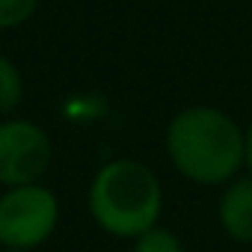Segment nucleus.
I'll list each match as a JSON object with an SVG mask.
<instances>
[{
  "label": "nucleus",
  "mask_w": 252,
  "mask_h": 252,
  "mask_svg": "<svg viewBox=\"0 0 252 252\" xmlns=\"http://www.w3.org/2000/svg\"><path fill=\"white\" fill-rule=\"evenodd\" d=\"M21 98H24L21 71L9 57L0 54V122L12 119V113L21 107Z\"/></svg>",
  "instance_id": "6"
},
{
  "label": "nucleus",
  "mask_w": 252,
  "mask_h": 252,
  "mask_svg": "<svg viewBox=\"0 0 252 252\" xmlns=\"http://www.w3.org/2000/svg\"><path fill=\"white\" fill-rule=\"evenodd\" d=\"M54 146L42 125L30 119H3L0 122V184L27 187L42 184L51 169Z\"/></svg>",
  "instance_id": "4"
},
{
  "label": "nucleus",
  "mask_w": 252,
  "mask_h": 252,
  "mask_svg": "<svg viewBox=\"0 0 252 252\" xmlns=\"http://www.w3.org/2000/svg\"><path fill=\"white\" fill-rule=\"evenodd\" d=\"M217 222L234 243H252V175H240L222 187Z\"/></svg>",
  "instance_id": "5"
},
{
  "label": "nucleus",
  "mask_w": 252,
  "mask_h": 252,
  "mask_svg": "<svg viewBox=\"0 0 252 252\" xmlns=\"http://www.w3.org/2000/svg\"><path fill=\"white\" fill-rule=\"evenodd\" d=\"M131 252H184V243L172 228L155 225L131 243Z\"/></svg>",
  "instance_id": "7"
},
{
  "label": "nucleus",
  "mask_w": 252,
  "mask_h": 252,
  "mask_svg": "<svg viewBox=\"0 0 252 252\" xmlns=\"http://www.w3.org/2000/svg\"><path fill=\"white\" fill-rule=\"evenodd\" d=\"M166 158L181 178L225 187L246 169V131L220 107H184L166 125Z\"/></svg>",
  "instance_id": "1"
},
{
  "label": "nucleus",
  "mask_w": 252,
  "mask_h": 252,
  "mask_svg": "<svg viewBox=\"0 0 252 252\" xmlns=\"http://www.w3.org/2000/svg\"><path fill=\"white\" fill-rule=\"evenodd\" d=\"M92 222L119 240H137L160 225L163 187L152 166L134 158L107 160L89 181L86 193Z\"/></svg>",
  "instance_id": "2"
},
{
  "label": "nucleus",
  "mask_w": 252,
  "mask_h": 252,
  "mask_svg": "<svg viewBox=\"0 0 252 252\" xmlns=\"http://www.w3.org/2000/svg\"><path fill=\"white\" fill-rule=\"evenodd\" d=\"M39 6V0H0V30L24 24Z\"/></svg>",
  "instance_id": "8"
},
{
  "label": "nucleus",
  "mask_w": 252,
  "mask_h": 252,
  "mask_svg": "<svg viewBox=\"0 0 252 252\" xmlns=\"http://www.w3.org/2000/svg\"><path fill=\"white\" fill-rule=\"evenodd\" d=\"M0 252H21V249H0Z\"/></svg>",
  "instance_id": "10"
},
{
  "label": "nucleus",
  "mask_w": 252,
  "mask_h": 252,
  "mask_svg": "<svg viewBox=\"0 0 252 252\" xmlns=\"http://www.w3.org/2000/svg\"><path fill=\"white\" fill-rule=\"evenodd\" d=\"M246 169H249V175H252V119H249V125H246Z\"/></svg>",
  "instance_id": "9"
},
{
  "label": "nucleus",
  "mask_w": 252,
  "mask_h": 252,
  "mask_svg": "<svg viewBox=\"0 0 252 252\" xmlns=\"http://www.w3.org/2000/svg\"><path fill=\"white\" fill-rule=\"evenodd\" d=\"M60 225V199L45 184L9 187L0 193V249L36 252Z\"/></svg>",
  "instance_id": "3"
}]
</instances>
